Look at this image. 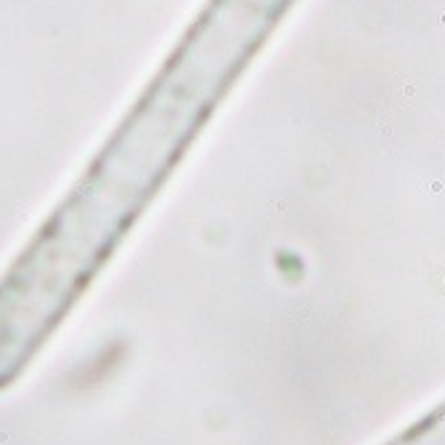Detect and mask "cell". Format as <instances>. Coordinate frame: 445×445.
Returning <instances> with one entry per match:
<instances>
[{
    "label": "cell",
    "mask_w": 445,
    "mask_h": 445,
    "mask_svg": "<svg viewBox=\"0 0 445 445\" xmlns=\"http://www.w3.org/2000/svg\"><path fill=\"white\" fill-rule=\"evenodd\" d=\"M382 445H445V400Z\"/></svg>",
    "instance_id": "1"
}]
</instances>
